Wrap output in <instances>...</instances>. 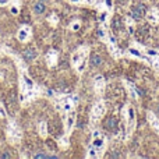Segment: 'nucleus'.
Returning <instances> with one entry per match:
<instances>
[{"mask_svg":"<svg viewBox=\"0 0 159 159\" xmlns=\"http://www.w3.org/2000/svg\"><path fill=\"white\" fill-rule=\"evenodd\" d=\"M144 14H145V6L143 4V3H140V4L134 6L131 10V18L134 20H141L144 17Z\"/></svg>","mask_w":159,"mask_h":159,"instance_id":"nucleus-1","label":"nucleus"},{"mask_svg":"<svg viewBox=\"0 0 159 159\" xmlns=\"http://www.w3.org/2000/svg\"><path fill=\"white\" fill-rule=\"evenodd\" d=\"M102 63H103V60H102V57L99 55H96V53L91 55V64H92L93 67H99Z\"/></svg>","mask_w":159,"mask_h":159,"instance_id":"nucleus-4","label":"nucleus"},{"mask_svg":"<svg viewBox=\"0 0 159 159\" xmlns=\"http://www.w3.org/2000/svg\"><path fill=\"white\" fill-rule=\"evenodd\" d=\"M93 144H95V147H101L102 144H103V141H102V140H95V143H93Z\"/></svg>","mask_w":159,"mask_h":159,"instance_id":"nucleus-10","label":"nucleus"},{"mask_svg":"<svg viewBox=\"0 0 159 159\" xmlns=\"http://www.w3.org/2000/svg\"><path fill=\"white\" fill-rule=\"evenodd\" d=\"M4 3H7V0H0V4H4Z\"/></svg>","mask_w":159,"mask_h":159,"instance_id":"nucleus-14","label":"nucleus"},{"mask_svg":"<svg viewBox=\"0 0 159 159\" xmlns=\"http://www.w3.org/2000/svg\"><path fill=\"white\" fill-rule=\"evenodd\" d=\"M158 115H159V105H158Z\"/></svg>","mask_w":159,"mask_h":159,"instance_id":"nucleus-16","label":"nucleus"},{"mask_svg":"<svg viewBox=\"0 0 159 159\" xmlns=\"http://www.w3.org/2000/svg\"><path fill=\"white\" fill-rule=\"evenodd\" d=\"M112 27L115 31H120L121 28H123V21H121L120 17H115L112 21Z\"/></svg>","mask_w":159,"mask_h":159,"instance_id":"nucleus-6","label":"nucleus"},{"mask_svg":"<svg viewBox=\"0 0 159 159\" xmlns=\"http://www.w3.org/2000/svg\"><path fill=\"white\" fill-rule=\"evenodd\" d=\"M98 35H99V36H103V35H105V34H103V31H99V32H98Z\"/></svg>","mask_w":159,"mask_h":159,"instance_id":"nucleus-13","label":"nucleus"},{"mask_svg":"<svg viewBox=\"0 0 159 159\" xmlns=\"http://www.w3.org/2000/svg\"><path fill=\"white\" fill-rule=\"evenodd\" d=\"M39 2H45V0H39Z\"/></svg>","mask_w":159,"mask_h":159,"instance_id":"nucleus-17","label":"nucleus"},{"mask_svg":"<svg viewBox=\"0 0 159 159\" xmlns=\"http://www.w3.org/2000/svg\"><path fill=\"white\" fill-rule=\"evenodd\" d=\"M0 157H2L3 159H8V158H11V155H8V154H2Z\"/></svg>","mask_w":159,"mask_h":159,"instance_id":"nucleus-11","label":"nucleus"},{"mask_svg":"<svg viewBox=\"0 0 159 159\" xmlns=\"http://www.w3.org/2000/svg\"><path fill=\"white\" fill-rule=\"evenodd\" d=\"M34 158H35V159H46V158H49V155H46V154H36Z\"/></svg>","mask_w":159,"mask_h":159,"instance_id":"nucleus-8","label":"nucleus"},{"mask_svg":"<svg viewBox=\"0 0 159 159\" xmlns=\"http://www.w3.org/2000/svg\"><path fill=\"white\" fill-rule=\"evenodd\" d=\"M117 2H119V3H126L127 0H117Z\"/></svg>","mask_w":159,"mask_h":159,"instance_id":"nucleus-15","label":"nucleus"},{"mask_svg":"<svg viewBox=\"0 0 159 159\" xmlns=\"http://www.w3.org/2000/svg\"><path fill=\"white\" fill-rule=\"evenodd\" d=\"M25 38H27V31H21V32H20V39L24 41Z\"/></svg>","mask_w":159,"mask_h":159,"instance_id":"nucleus-9","label":"nucleus"},{"mask_svg":"<svg viewBox=\"0 0 159 159\" xmlns=\"http://www.w3.org/2000/svg\"><path fill=\"white\" fill-rule=\"evenodd\" d=\"M73 117H74V116H71V117H70V120H69V124H67V126H69V129H70V127H71V123H73Z\"/></svg>","mask_w":159,"mask_h":159,"instance_id":"nucleus-12","label":"nucleus"},{"mask_svg":"<svg viewBox=\"0 0 159 159\" xmlns=\"http://www.w3.org/2000/svg\"><path fill=\"white\" fill-rule=\"evenodd\" d=\"M45 10H46V6H45L43 2H38L34 4V11H35V14H42V13H45Z\"/></svg>","mask_w":159,"mask_h":159,"instance_id":"nucleus-5","label":"nucleus"},{"mask_svg":"<svg viewBox=\"0 0 159 159\" xmlns=\"http://www.w3.org/2000/svg\"><path fill=\"white\" fill-rule=\"evenodd\" d=\"M105 126H106V129L109 130V131H116L117 130V119L116 117H109L106 120V123H105Z\"/></svg>","mask_w":159,"mask_h":159,"instance_id":"nucleus-3","label":"nucleus"},{"mask_svg":"<svg viewBox=\"0 0 159 159\" xmlns=\"http://www.w3.org/2000/svg\"><path fill=\"white\" fill-rule=\"evenodd\" d=\"M22 57H24L25 61H32L36 57V50L32 49V48H28V49H25L22 52Z\"/></svg>","mask_w":159,"mask_h":159,"instance_id":"nucleus-2","label":"nucleus"},{"mask_svg":"<svg viewBox=\"0 0 159 159\" xmlns=\"http://www.w3.org/2000/svg\"><path fill=\"white\" fill-rule=\"evenodd\" d=\"M96 107H98V110H96V116L102 115V113H103V105H101V103H99Z\"/></svg>","mask_w":159,"mask_h":159,"instance_id":"nucleus-7","label":"nucleus"}]
</instances>
